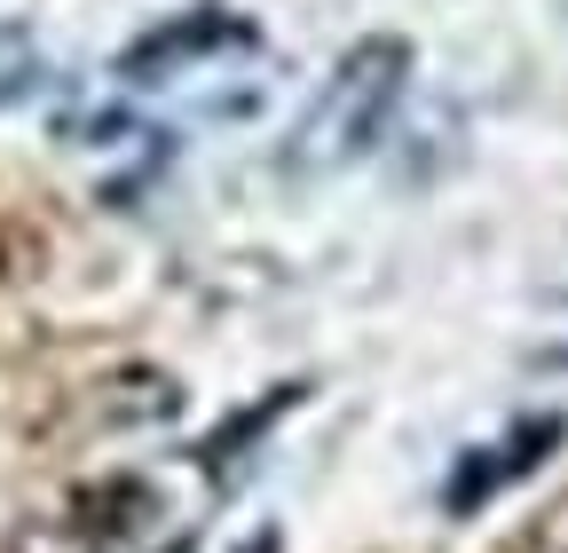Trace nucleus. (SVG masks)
Wrapping results in <instances>:
<instances>
[{
    "mask_svg": "<svg viewBox=\"0 0 568 553\" xmlns=\"http://www.w3.org/2000/svg\"><path fill=\"white\" fill-rule=\"evenodd\" d=\"M403 80H410V40L403 32L355 40L332 72H324L316 103L293 127V167H347V159H364L379 134H387L395 103H403Z\"/></svg>",
    "mask_w": 568,
    "mask_h": 553,
    "instance_id": "nucleus-1",
    "label": "nucleus"
},
{
    "mask_svg": "<svg viewBox=\"0 0 568 553\" xmlns=\"http://www.w3.org/2000/svg\"><path fill=\"white\" fill-rule=\"evenodd\" d=\"M237 48H261V32H253L237 9L205 0V9H182V17H166V24H151L142 40H126L111 72L134 80V88H151V80L197 72V63H213V56H237Z\"/></svg>",
    "mask_w": 568,
    "mask_h": 553,
    "instance_id": "nucleus-2",
    "label": "nucleus"
},
{
    "mask_svg": "<svg viewBox=\"0 0 568 553\" xmlns=\"http://www.w3.org/2000/svg\"><path fill=\"white\" fill-rule=\"evenodd\" d=\"M560 435H568V420H560V411H529V420H514L497 443H481V451H466V459H458V474L443 482V506H450V514L489 506L497 491H506V482L537 474V466L560 451Z\"/></svg>",
    "mask_w": 568,
    "mask_h": 553,
    "instance_id": "nucleus-3",
    "label": "nucleus"
},
{
    "mask_svg": "<svg viewBox=\"0 0 568 553\" xmlns=\"http://www.w3.org/2000/svg\"><path fill=\"white\" fill-rule=\"evenodd\" d=\"M63 514L80 522L103 553H119V545H134L142 530L159 522V482H142V474H95V482H80V491L63 499Z\"/></svg>",
    "mask_w": 568,
    "mask_h": 553,
    "instance_id": "nucleus-4",
    "label": "nucleus"
},
{
    "mask_svg": "<svg viewBox=\"0 0 568 553\" xmlns=\"http://www.w3.org/2000/svg\"><path fill=\"white\" fill-rule=\"evenodd\" d=\"M0 553H103V545H95L80 522H71L63 506H55V514H24L9 537H0Z\"/></svg>",
    "mask_w": 568,
    "mask_h": 553,
    "instance_id": "nucleus-5",
    "label": "nucleus"
},
{
    "mask_svg": "<svg viewBox=\"0 0 568 553\" xmlns=\"http://www.w3.org/2000/svg\"><path fill=\"white\" fill-rule=\"evenodd\" d=\"M293 403H301V380H284V388H276L268 403H245L237 420H230L222 435L205 443V459H237V443H245V435H268V420H276V411H293Z\"/></svg>",
    "mask_w": 568,
    "mask_h": 553,
    "instance_id": "nucleus-6",
    "label": "nucleus"
},
{
    "mask_svg": "<svg viewBox=\"0 0 568 553\" xmlns=\"http://www.w3.org/2000/svg\"><path fill=\"white\" fill-rule=\"evenodd\" d=\"M17 56H24V24H0V80H9Z\"/></svg>",
    "mask_w": 568,
    "mask_h": 553,
    "instance_id": "nucleus-7",
    "label": "nucleus"
},
{
    "mask_svg": "<svg viewBox=\"0 0 568 553\" xmlns=\"http://www.w3.org/2000/svg\"><path fill=\"white\" fill-rule=\"evenodd\" d=\"M237 553H284V530H253V537H245Z\"/></svg>",
    "mask_w": 568,
    "mask_h": 553,
    "instance_id": "nucleus-8",
    "label": "nucleus"
},
{
    "mask_svg": "<svg viewBox=\"0 0 568 553\" xmlns=\"http://www.w3.org/2000/svg\"><path fill=\"white\" fill-rule=\"evenodd\" d=\"M159 553H197V545H190V537H174V545H159Z\"/></svg>",
    "mask_w": 568,
    "mask_h": 553,
    "instance_id": "nucleus-9",
    "label": "nucleus"
}]
</instances>
